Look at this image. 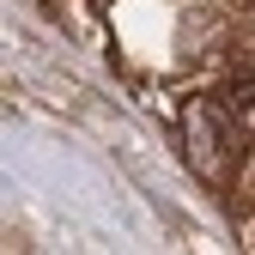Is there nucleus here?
I'll return each instance as SVG.
<instances>
[{
  "mask_svg": "<svg viewBox=\"0 0 255 255\" xmlns=\"http://www.w3.org/2000/svg\"><path fill=\"white\" fill-rule=\"evenodd\" d=\"M188 158H195V170L207 182H237L243 158H249V134L243 122L225 110V104H195L188 110Z\"/></svg>",
  "mask_w": 255,
  "mask_h": 255,
  "instance_id": "f257e3e1",
  "label": "nucleus"
}]
</instances>
